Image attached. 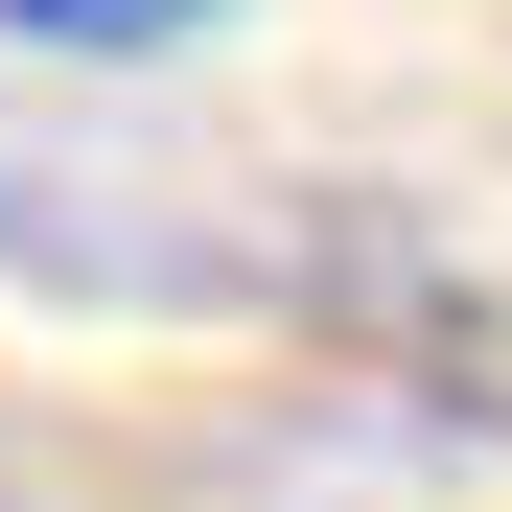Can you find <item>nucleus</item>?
I'll list each match as a JSON object with an SVG mask.
<instances>
[{
  "mask_svg": "<svg viewBox=\"0 0 512 512\" xmlns=\"http://www.w3.org/2000/svg\"><path fill=\"white\" fill-rule=\"evenodd\" d=\"M0 24H24V47H94V70H140V47H187V24H210V0H0Z\"/></svg>",
  "mask_w": 512,
  "mask_h": 512,
  "instance_id": "obj_1",
  "label": "nucleus"
}]
</instances>
